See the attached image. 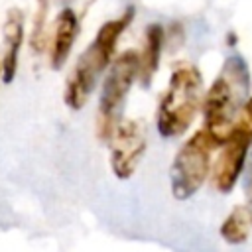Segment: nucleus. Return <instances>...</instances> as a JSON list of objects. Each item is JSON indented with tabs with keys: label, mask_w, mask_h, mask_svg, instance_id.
Segmentation results:
<instances>
[{
	"label": "nucleus",
	"mask_w": 252,
	"mask_h": 252,
	"mask_svg": "<svg viewBox=\"0 0 252 252\" xmlns=\"http://www.w3.org/2000/svg\"><path fill=\"white\" fill-rule=\"evenodd\" d=\"M4 43H6V53L2 57V81L12 83L18 71L20 47L24 43V12L20 8H10L6 14Z\"/></svg>",
	"instance_id": "6e6552de"
},
{
	"label": "nucleus",
	"mask_w": 252,
	"mask_h": 252,
	"mask_svg": "<svg viewBox=\"0 0 252 252\" xmlns=\"http://www.w3.org/2000/svg\"><path fill=\"white\" fill-rule=\"evenodd\" d=\"M110 142V167L114 175L118 179H130L146 154L148 136L144 124L134 118L120 120Z\"/></svg>",
	"instance_id": "423d86ee"
},
{
	"label": "nucleus",
	"mask_w": 252,
	"mask_h": 252,
	"mask_svg": "<svg viewBox=\"0 0 252 252\" xmlns=\"http://www.w3.org/2000/svg\"><path fill=\"white\" fill-rule=\"evenodd\" d=\"M244 193L248 201H252V154L246 161V171H244Z\"/></svg>",
	"instance_id": "4468645a"
},
{
	"label": "nucleus",
	"mask_w": 252,
	"mask_h": 252,
	"mask_svg": "<svg viewBox=\"0 0 252 252\" xmlns=\"http://www.w3.org/2000/svg\"><path fill=\"white\" fill-rule=\"evenodd\" d=\"M203 96L201 71L191 63H179L171 71L167 89L159 100L156 126L163 138L181 136L193 122Z\"/></svg>",
	"instance_id": "7ed1b4c3"
},
{
	"label": "nucleus",
	"mask_w": 252,
	"mask_h": 252,
	"mask_svg": "<svg viewBox=\"0 0 252 252\" xmlns=\"http://www.w3.org/2000/svg\"><path fill=\"white\" fill-rule=\"evenodd\" d=\"M0 73H2V63H0Z\"/></svg>",
	"instance_id": "dca6fc26"
},
{
	"label": "nucleus",
	"mask_w": 252,
	"mask_h": 252,
	"mask_svg": "<svg viewBox=\"0 0 252 252\" xmlns=\"http://www.w3.org/2000/svg\"><path fill=\"white\" fill-rule=\"evenodd\" d=\"M47 12H49V2L47 0H37L35 18H33V26H32V37H30V45H32L33 53H41L43 47H45V22H47Z\"/></svg>",
	"instance_id": "f8f14e48"
},
{
	"label": "nucleus",
	"mask_w": 252,
	"mask_h": 252,
	"mask_svg": "<svg viewBox=\"0 0 252 252\" xmlns=\"http://www.w3.org/2000/svg\"><path fill=\"white\" fill-rule=\"evenodd\" d=\"M134 14H136L134 6H128L122 16L102 24L96 37L89 43V47L77 59V65L73 67L67 79V85H65V93H63L65 104L71 110H81L89 102L100 75L110 65L118 37L132 24Z\"/></svg>",
	"instance_id": "f03ea898"
},
{
	"label": "nucleus",
	"mask_w": 252,
	"mask_h": 252,
	"mask_svg": "<svg viewBox=\"0 0 252 252\" xmlns=\"http://www.w3.org/2000/svg\"><path fill=\"white\" fill-rule=\"evenodd\" d=\"M165 41V30L161 24H150L146 28V45L140 55V81L144 87L152 83L154 73L159 67V57Z\"/></svg>",
	"instance_id": "9d476101"
},
{
	"label": "nucleus",
	"mask_w": 252,
	"mask_h": 252,
	"mask_svg": "<svg viewBox=\"0 0 252 252\" xmlns=\"http://www.w3.org/2000/svg\"><path fill=\"white\" fill-rule=\"evenodd\" d=\"M140 77V55L138 51L130 49L118 55V59L112 63L98 100V112H96V136L100 142H110L122 112V104L126 100L128 91L132 89L134 81Z\"/></svg>",
	"instance_id": "20e7f679"
},
{
	"label": "nucleus",
	"mask_w": 252,
	"mask_h": 252,
	"mask_svg": "<svg viewBox=\"0 0 252 252\" xmlns=\"http://www.w3.org/2000/svg\"><path fill=\"white\" fill-rule=\"evenodd\" d=\"M226 43H228L230 47L236 45V33H234V32H228V35H226Z\"/></svg>",
	"instance_id": "2eb2a0df"
},
{
	"label": "nucleus",
	"mask_w": 252,
	"mask_h": 252,
	"mask_svg": "<svg viewBox=\"0 0 252 252\" xmlns=\"http://www.w3.org/2000/svg\"><path fill=\"white\" fill-rule=\"evenodd\" d=\"M234 130H240L242 134H246L252 140V96L240 108V112L234 120Z\"/></svg>",
	"instance_id": "ddd939ff"
},
{
	"label": "nucleus",
	"mask_w": 252,
	"mask_h": 252,
	"mask_svg": "<svg viewBox=\"0 0 252 252\" xmlns=\"http://www.w3.org/2000/svg\"><path fill=\"white\" fill-rule=\"evenodd\" d=\"M215 148L211 136L201 128L177 150L169 169V183L175 199L185 201L203 187L211 173V152Z\"/></svg>",
	"instance_id": "39448f33"
},
{
	"label": "nucleus",
	"mask_w": 252,
	"mask_h": 252,
	"mask_svg": "<svg viewBox=\"0 0 252 252\" xmlns=\"http://www.w3.org/2000/svg\"><path fill=\"white\" fill-rule=\"evenodd\" d=\"M252 224V211L248 207H234L220 224V236L228 244H242L248 238Z\"/></svg>",
	"instance_id": "9b49d317"
},
{
	"label": "nucleus",
	"mask_w": 252,
	"mask_h": 252,
	"mask_svg": "<svg viewBox=\"0 0 252 252\" xmlns=\"http://www.w3.org/2000/svg\"><path fill=\"white\" fill-rule=\"evenodd\" d=\"M79 33V18L71 8H65L57 14L53 26V43H51V67L61 69L67 61L71 47Z\"/></svg>",
	"instance_id": "1a4fd4ad"
},
{
	"label": "nucleus",
	"mask_w": 252,
	"mask_h": 252,
	"mask_svg": "<svg viewBox=\"0 0 252 252\" xmlns=\"http://www.w3.org/2000/svg\"><path fill=\"white\" fill-rule=\"evenodd\" d=\"M252 140L240 130H232L228 140L222 144V150L213 165V185L219 193H230L238 183L246 161Z\"/></svg>",
	"instance_id": "0eeeda50"
},
{
	"label": "nucleus",
	"mask_w": 252,
	"mask_h": 252,
	"mask_svg": "<svg viewBox=\"0 0 252 252\" xmlns=\"http://www.w3.org/2000/svg\"><path fill=\"white\" fill-rule=\"evenodd\" d=\"M250 69L240 55L224 59L220 73L203 96V130L220 148L234 130V120L248 100Z\"/></svg>",
	"instance_id": "f257e3e1"
}]
</instances>
